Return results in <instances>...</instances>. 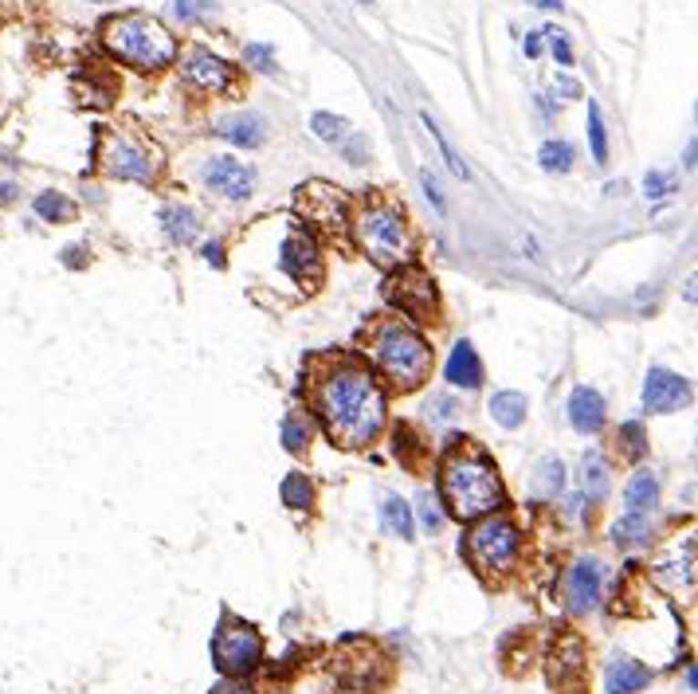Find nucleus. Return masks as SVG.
I'll use <instances>...</instances> for the list:
<instances>
[{
  "label": "nucleus",
  "mask_w": 698,
  "mask_h": 694,
  "mask_svg": "<svg viewBox=\"0 0 698 694\" xmlns=\"http://www.w3.org/2000/svg\"><path fill=\"white\" fill-rule=\"evenodd\" d=\"M648 530H651V518H640V514H624L620 522L612 526V542L620 549H636L648 542Z\"/></svg>",
  "instance_id": "27"
},
{
  "label": "nucleus",
  "mask_w": 698,
  "mask_h": 694,
  "mask_svg": "<svg viewBox=\"0 0 698 694\" xmlns=\"http://www.w3.org/2000/svg\"><path fill=\"white\" fill-rule=\"evenodd\" d=\"M213 694H255V690L247 687V683H220Z\"/></svg>",
  "instance_id": "44"
},
{
  "label": "nucleus",
  "mask_w": 698,
  "mask_h": 694,
  "mask_svg": "<svg viewBox=\"0 0 698 694\" xmlns=\"http://www.w3.org/2000/svg\"><path fill=\"white\" fill-rule=\"evenodd\" d=\"M553 90H561V98H581V83H577V78H557Z\"/></svg>",
  "instance_id": "42"
},
{
  "label": "nucleus",
  "mask_w": 698,
  "mask_h": 694,
  "mask_svg": "<svg viewBox=\"0 0 698 694\" xmlns=\"http://www.w3.org/2000/svg\"><path fill=\"white\" fill-rule=\"evenodd\" d=\"M0 201H16V185H0Z\"/></svg>",
  "instance_id": "47"
},
{
  "label": "nucleus",
  "mask_w": 698,
  "mask_h": 694,
  "mask_svg": "<svg viewBox=\"0 0 698 694\" xmlns=\"http://www.w3.org/2000/svg\"><path fill=\"white\" fill-rule=\"evenodd\" d=\"M389 303L401 306L404 314H412L416 322H432L440 310V298H436V283H432L428 271L420 267H401V274L389 283Z\"/></svg>",
  "instance_id": "9"
},
{
  "label": "nucleus",
  "mask_w": 698,
  "mask_h": 694,
  "mask_svg": "<svg viewBox=\"0 0 698 694\" xmlns=\"http://www.w3.org/2000/svg\"><path fill=\"white\" fill-rule=\"evenodd\" d=\"M283 448L295 451V455L310 448V424H307V416H286V420H283Z\"/></svg>",
  "instance_id": "34"
},
{
  "label": "nucleus",
  "mask_w": 698,
  "mask_h": 694,
  "mask_svg": "<svg viewBox=\"0 0 698 694\" xmlns=\"http://www.w3.org/2000/svg\"><path fill=\"white\" fill-rule=\"evenodd\" d=\"M358 240L377 267H401L412 255V235H408L404 212L392 204H369L358 216Z\"/></svg>",
  "instance_id": "5"
},
{
  "label": "nucleus",
  "mask_w": 698,
  "mask_h": 694,
  "mask_svg": "<svg viewBox=\"0 0 698 694\" xmlns=\"http://www.w3.org/2000/svg\"><path fill=\"white\" fill-rule=\"evenodd\" d=\"M620 436H624V451L631 455V460H640L643 448H648V443H643V424H640V420H628V424L620 428Z\"/></svg>",
  "instance_id": "36"
},
{
  "label": "nucleus",
  "mask_w": 698,
  "mask_h": 694,
  "mask_svg": "<svg viewBox=\"0 0 698 694\" xmlns=\"http://www.w3.org/2000/svg\"><path fill=\"white\" fill-rule=\"evenodd\" d=\"M569 424L581 431V436H597L604 428V397L589 385H577L569 397Z\"/></svg>",
  "instance_id": "17"
},
{
  "label": "nucleus",
  "mask_w": 698,
  "mask_h": 694,
  "mask_svg": "<svg viewBox=\"0 0 698 694\" xmlns=\"http://www.w3.org/2000/svg\"><path fill=\"white\" fill-rule=\"evenodd\" d=\"M181 75H184V83L196 87V90H204V95H220V90L235 87L232 63H224L220 56H213V51H204V47H193L189 56H184Z\"/></svg>",
  "instance_id": "10"
},
{
  "label": "nucleus",
  "mask_w": 698,
  "mask_h": 694,
  "mask_svg": "<svg viewBox=\"0 0 698 694\" xmlns=\"http://www.w3.org/2000/svg\"><path fill=\"white\" fill-rule=\"evenodd\" d=\"M420 522H424L428 533H436V530L443 526V510L436 506V499H432V494H420Z\"/></svg>",
  "instance_id": "37"
},
{
  "label": "nucleus",
  "mask_w": 698,
  "mask_h": 694,
  "mask_svg": "<svg viewBox=\"0 0 698 694\" xmlns=\"http://www.w3.org/2000/svg\"><path fill=\"white\" fill-rule=\"evenodd\" d=\"M440 491H443L447 510H452L459 522H475V518L491 514V510H498L506 502L503 479H498L495 463L475 448L447 455L443 471H440Z\"/></svg>",
  "instance_id": "2"
},
{
  "label": "nucleus",
  "mask_w": 698,
  "mask_h": 694,
  "mask_svg": "<svg viewBox=\"0 0 698 694\" xmlns=\"http://www.w3.org/2000/svg\"><path fill=\"white\" fill-rule=\"evenodd\" d=\"M244 59L252 63L255 71H271V67H275V47H267V44H247V47H244Z\"/></svg>",
  "instance_id": "39"
},
{
  "label": "nucleus",
  "mask_w": 698,
  "mask_h": 694,
  "mask_svg": "<svg viewBox=\"0 0 698 694\" xmlns=\"http://www.w3.org/2000/svg\"><path fill=\"white\" fill-rule=\"evenodd\" d=\"M279 264H283V271L291 274V279H298V283H314V279L322 274L318 252H314L310 235H286V240H283V252H279Z\"/></svg>",
  "instance_id": "15"
},
{
  "label": "nucleus",
  "mask_w": 698,
  "mask_h": 694,
  "mask_svg": "<svg viewBox=\"0 0 698 694\" xmlns=\"http://www.w3.org/2000/svg\"><path fill=\"white\" fill-rule=\"evenodd\" d=\"M380 526L392 538H412V510H408L401 494H385L380 499Z\"/></svg>",
  "instance_id": "25"
},
{
  "label": "nucleus",
  "mask_w": 698,
  "mask_h": 694,
  "mask_svg": "<svg viewBox=\"0 0 698 694\" xmlns=\"http://www.w3.org/2000/svg\"><path fill=\"white\" fill-rule=\"evenodd\" d=\"M600 588H604V569L600 561H577L569 569V581H565V605H569L573 616H585L600 605Z\"/></svg>",
  "instance_id": "12"
},
{
  "label": "nucleus",
  "mask_w": 698,
  "mask_h": 694,
  "mask_svg": "<svg viewBox=\"0 0 698 694\" xmlns=\"http://www.w3.org/2000/svg\"><path fill=\"white\" fill-rule=\"evenodd\" d=\"M530 5H537V8H561V0H530Z\"/></svg>",
  "instance_id": "48"
},
{
  "label": "nucleus",
  "mask_w": 698,
  "mask_h": 694,
  "mask_svg": "<svg viewBox=\"0 0 698 694\" xmlns=\"http://www.w3.org/2000/svg\"><path fill=\"white\" fill-rule=\"evenodd\" d=\"M526 56H542V32L526 36Z\"/></svg>",
  "instance_id": "46"
},
{
  "label": "nucleus",
  "mask_w": 698,
  "mask_h": 694,
  "mask_svg": "<svg viewBox=\"0 0 698 694\" xmlns=\"http://www.w3.org/2000/svg\"><path fill=\"white\" fill-rule=\"evenodd\" d=\"M36 216L47 220V224H63V220H75V204L63 192L47 189V192L36 196Z\"/></svg>",
  "instance_id": "26"
},
{
  "label": "nucleus",
  "mask_w": 698,
  "mask_h": 694,
  "mask_svg": "<svg viewBox=\"0 0 698 694\" xmlns=\"http://www.w3.org/2000/svg\"><path fill=\"white\" fill-rule=\"evenodd\" d=\"M651 683V671L628 656H616L609 667H604V690L609 694H640Z\"/></svg>",
  "instance_id": "19"
},
{
  "label": "nucleus",
  "mask_w": 698,
  "mask_h": 694,
  "mask_svg": "<svg viewBox=\"0 0 698 694\" xmlns=\"http://www.w3.org/2000/svg\"><path fill=\"white\" fill-rule=\"evenodd\" d=\"M671 189H675V177L671 173H648L643 177V196H648V201H660V196H667Z\"/></svg>",
  "instance_id": "38"
},
{
  "label": "nucleus",
  "mask_w": 698,
  "mask_h": 694,
  "mask_svg": "<svg viewBox=\"0 0 698 694\" xmlns=\"http://www.w3.org/2000/svg\"><path fill=\"white\" fill-rule=\"evenodd\" d=\"M624 514H640V518H651L655 502H660V479L651 471H636L624 487Z\"/></svg>",
  "instance_id": "21"
},
{
  "label": "nucleus",
  "mask_w": 698,
  "mask_h": 694,
  "mask_svg": "<svg viewBox=\"0 0 698 694\" xmlns=\"http://www.w3.org/2000/svg\"><path fill=\"white\" fill-rule=\"evenodd\" d=\"M420 122H424V126H428V134L436 138V146H440V153H443L447 169H452V173H455L459 181H471V169H467V161L455 153V146H452V141H447V134L440 129V122H432V114H420Z\"/></svg>",
  "instance_id": "28"
},
{
  "label": "nucleus",
  "mask_w": 698,
  "mask_h": 694,
  "mask_svg": "<svg viewBox=\"0 0 698 694\" xmlns=\"http://www.w3.org/2000/svg\"><path fill=\"white\" fill-rule=\"evenodd\" d=\"M573 146L569 141H546L542 146V153H537V161H542V169L546 173H569L573 169Z\"/></svg>",
  "instance_id": "30"
},
{
  "label": "nucleus",
  "mask_w": 698,
  "mask_h": 694,
  "mask_svg": "<svg viewBox=\"0 0 698 694\" xmlns=\"http://www.w3.org/2000/svg\"><path fill=\"white\" fill-rule=\"evenodd\" d=\"M561 487H565V467H561L557 455H546L530 475V494L534 499H557Z\"/></svg>",
  "instance_id": "23"
},
{
  "label": "nucleus",
  "mask_w": 698,
  "mask_h": 694,
  "mask_svg": "<svg viewBox=\"0 0 698 694\" xmlns=\"http://www.w3.org/2000/svg\"><path fill=\"white\" fill-rule=\"evenodd\" d=\"M216 134L232 146H244V150H259L267 141V126H263L259 114H232V118H220L216 122Z\"/></svg>",
  "instance_id": "20"
},
{
  "label": "nucleus",
  "mask_w": 698,
  "mask_h": 694,
  "mask_svg": "<svg viewBox=\"0 0 698 694\" xmlns=\"http://www.w3.org/2000/svg\"><path fill=\"white\" fill-rule=\"evenodd\" d=\"M201 181L220 196H228V201H247L255 189V169L235 161V157H213V161H204Z\"/></svg>",
  "instance_id": "11"
},
{
  "label": "nucleus",
  "mask_w": 698,
  "mask_h": 694,
  "mask_svg": "<svg viewBox=\"0 0 698 694\" xmlns=\"http://www.w3.org/2000/svg\"><path fill=\"white\" fill-rule=\"evenodd\" d=\"M581 487L592 502L609 499V471H604L600 455H585V467H581Z\"/></svg>",
  "instance_id": "29"
},
{
  "label": "nucleus",
  "mask_w": 698,
  "mask_h": 694,
  "mask_svg": "<svg viewBox=\"0 0 698 694\" xmlns=\"http://www.w3.org/2000/svg\"><path fill=\"white\" fill-rule=\"evenodd\" d=\"M589 146H592V161L609 165V134H604V114L597 102H589Z\"/></svg>",
  "instance_id": "32"
},
{
  "label": "nucleus",
  "mask_w": 698,
  "mask_h": 694,
  "mask_svg": "<svg viewBox=\"0 0 698 694\" xmlns=\"http://www.w3.org/2000/svg\"><path fill=\"white\" fill-rule=\"evenodd\" d=\"M687 400H691L687 377L660 369V365L648 369V381H643V404H648L651 412H679Z\"/></svg>",
  "instance_id": "13"
},
{
  "label": "nucleus",
  "mask_w": 698,
  "mask_h": 694,
  "mask_svg": "<svg viewBox=\"0 0 698 694\" xmlns=\"http://www.w3.org/2000/svg\"><path fill=\"white\" fill-rule=\"evenodd\" d=\"M491 420L498 424V428H522L526 424V397L522 392H495L491 397Z\"/></svg>",
  "instance_id": "24"
},
{
  "label": "nucleus",
  "mask_w": 698,
  "mask_h": 694,
  "mask_svg": "<svg viewBox=\"0 0 698 694\" xmlns=\"http://www.w3.org/2000/svg\"><path fill=\"white\" fill-rule=\"evenodd\" d=\"M102 44L118 59H126L130 67H141V71H161L177 59L173 32L161 20L146 16V12H122V16L102 20Z\"/></svg>",
  "instance_id": "3"
},
{
  "label": "nucleus",
  "mask_w": 698,
  "mask_h": 694,
  "mask_svg": "<svg viewBox=\"0 0 698 694\" xmlns=\"http://www.w3.org/2000/svg\"><path fill=\"white\" fill-rule=\"evenodd\" d=\"M373 361L377 369L389 377L392 388L412 392L428 381L432 373V346L420 337L412 326L404 322H385L373 334Z\"/></svg>",
  "instance_id": "4"
},
{
  "label": "nucleus",
  "mask_w": 698,
  "mask_h": 694,
  "mask_svg": "<svg viewBox=\"0 0 698 694\" xmlns=\"http://www.w3.org/2000/svg\"><path fill=\"white\" fill-rule=\"evenodd\" d=\"M279 494H283V502L291 506V510H307L310 499H314V487H310L307 475H298V471H295V475L283 479V491H279Z\"/></svg>",
  "instance_id": "33"
},
{
  "label": "nucleus",
  "mask_w": 698,
  "mask_h": 694,
  "mask_svg": "<svg viewBox=\"0 0 698 694\" xmlns=\"http://www.w3.org/2000/svg\"><path fill=\"white\" fill-rule=\"evenodd\" d=\"M443 377H447V385H455V388H479L483 385V361H479V353H475V346L467 342H455V349H452V357H447V365H443Z\"/></svg>",
  "instance_id": "18"
},
{
  "label": "nucleus",
  "mask_w": 698,
  "mask_h": 694,
  "mask_svg": "<svg viewBox=\"0 0 698 694\" xmlns=\"http://www.w3.org/2000/svg\"><path fill=\"white\" fill-rule=\"evenodd\" d=\"M213 0H173V16L177 20H196L201 12H213Z\"/></svg>",
  "instance_id": "40"
},
{
  "label": "nucleus",
  "mask_w": 698,
  "mask_h": 694,
  "mask_svg": "<svg viewBox=\"0 0 698 694\" xmlns=\"http://www.w3.org/2000/svg\"><path fill=\"white\" fill-rule=\"evenodd\" d=\"M224 247L220 243H204V259H208V264H213V267H224Z\"/></svg>",
  "instance_id": "45"
},
{
  "label": "nucleus",
  "mask_w": 698,
  "mask_h": 694,
  "mask_svg": "<svg viewBox=\"0 0 698 694\" xmlns=\"http://www.w3.org/2000/svg\"><path fill=\"white\" fill-rule=\"evenodd\" d=\"M522 533L510 518H483L475 530L467 533V557L479 573H503L510 561L518 557Z\"/></svg>",
  "instance_id": "6"
},
{
  "label": "nucleus",
  "mask_w": 698,
  "mask_h": 694,
  "mask_svg": "<svg viewBox=\"0 0 698 694\" xmlns=\"http://www.w3.org/2000/svg\"><path fill=\"white\" fill-rule=\"evenodd\" d=\"M314 412L322 416L330 440L341 448H365L385 424V392L377 377L358 361H338L314 381Z\"/></svg>",
  "instance_id": "1"
},
{
  "label": "nucleus",
  "mask_w": 698,
  "mask_h": 694,
  "mask_svg": "<svg viewBox=\"0 0 698 694\" xmlns=\"http://www.w3.org/2000/svg\"><path fill=\"white\" fill-rule=\"evenodd\" d=\"M655 577L663 585H671L675 593H691L694 588V538H679L671 545V554H663L655 561Z\"/></svg>",
  "instance_id": "14"
},
{
  "label": "nucleus",
  "mask_w": 698,
  "mask_h": 694,
  "mask_svg": "<svg viewBox=\"0 0 698 694\" xmlns=\"http://www.w3.org/2000/svg\"><path fill=\"white\" fill-rule=\"evenodd\" d=\"M549 678L553 687H581L585 678V647L577 636H565L557 647H553V663H549Z\"/></svg>",
  "instance_id": "16"
},
{
  "label": "nucleus",
  "mask_w": 698,
  "mask_h": 694,
  "mask_svg": "<svg viewBox=\"0 0 698 694\" xmlns=\"http://www.w3.org/2000/svg\"><path fill=\"white\" fill-rule=\"evenodd\" d=\"M161 228H165L169 240L184 247V243H193L196 235H201V220H196L193 208L173 204V208H165V212H161Z\"/></svg>",
  "instance_id": "22"
},
{
  "label": "nucleus",
  "mask_w": 698,
  "mask_h": 694,
  "mask_svg": "<svg viewBox=\"0 0 698 694\" xmlns=\"http://www.w3.org/2000/svg\"><path fill=\"white\" fill-rule=\"evenodd\" d=\"M310 129L318 134L322 141H330V146H338V141H346L349 138V122L346 118H338V114H330V110H318L310 118Z\"/></svg>",
  "instance_id": "31"
},
{
  "label": "nucleus",
  "mask_w": 698,
  "mask_h": 694,
  "mask_svg": "<svg viewBox=\"0 0 698 694\" xmlns=\"http://www.w3.org/2000/svg\"><path fill=\"white\" fill-rule=\"evenodd\" d=\"M542 36L549 39V51H553V59H557V67H573V47H569V39L561 36V28H542Z\"/></svg>",
  "instance_id": "35"
},
{
  "label": "nucleus",
  "mask_w": 698,
  "mask_h": 694,
  "mask_svg": "<svg viewBox=\"0 0 698 694\" xmlns=\"http://www.w3.org/2000/svg\"><path fill=\"white\" fill-rule=\"evenodd\" d=\"M99 165L118 181H141V185H150L157 173L153 153L141 141L114 134V129H102L99 134Z\"/></svg>",
  "instance_id": "8"
},
{
  "label": "nucleus",
  "mask_w": 698,
  "mask_h": 694,
  "mask_svg": "<svg viewBox=\"0 0 698 694\" xmlns=\"http://www.w3.org/2000/svg\"><path fill=\"white\" fill-rule=\"evenodd\" d=\"M420 185H424V192H428V201H432V204H436L440 212H443V192H440V185H436V177H432L428 169H424V173H420Z\"/></svg>",
  "instance_id": "41"
},
{
  "label": "nucleus",
  "mask_w": 698,
  "mask_h": 694,
  "mask_svg": "<svg viewBox=\"0 0 698 694\" xmlns=\"http://www.w3.org/2000/svg\"><path fill=\"white\" fill-rule=\"evenodd\" d=\"M346 153H349V165H361L365 161V138H349Z\"/></svg>",
  "instance_id": "43"
},
{
  "label": "nucleus",
  "mask_w": 698,
  "mask_h": 694,
  "mask_svg": "<svg viewBox=\"0 0 698 694\" xmlns=\"http://www.w3.org/2000/svg\"><path fill=\"white\" fill-rule=\"evenodd\" d=\"M361 5H369V0H361Z\"/></svg>",
  "instance_id": "49"
},
{
  "label": "nucleus",
  "mask_w": 698,
  "mask_h": 694,
  "mask_svg": "<svg viewBox=\"0 0 698 694\" xmlns=\"http://www.w3.org/2000/svg\"><path fill=\"white\" fill-rule=\"evenodd\" d=\"M213 659L224 675H247L263 659V636L244 620H224L213 636Z\"/></svg>",
  "instance_id": "7"
}]
</instances>
